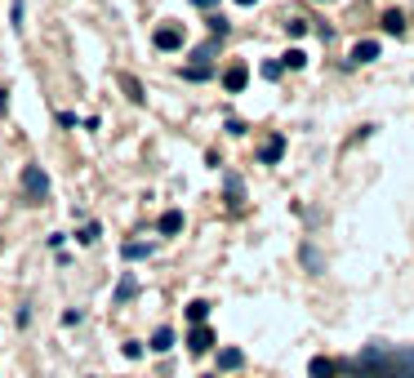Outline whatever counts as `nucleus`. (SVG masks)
Here are the masks:
<instances>
[{
	"instance_id": "1",
	"label": "nucleus",
	"mask_w": 414,
	"mask_h": 378,
	"mask_svg": "<svg viewBox=\"0 0 414 378\" xmlns=\"http://www.w3.org/2000/svg\"><path fill=\"white\" fill-rule=\"evenodd\" d=\"M22 196H27L31 205H45V201H50V174H45L41 165H27V169H22Z\"/></svg>"
},
{
	"instance_id": "19",
	"label": "nucleus",
	"mask_w": 414,
	"mask_h": 378,
	"mask_svg": "<svg viewBox=\"0 0 414 378\" xmlns=\"http://www.w3.org/2000/svg\"><path fill=\"white\" fill-rule=\"evenodd\" d=\"M303 63H308V54H303V50H290V54H285V67H294V71H299Z\"/></svg>"
},
{
	"instance_id": "13",
	"label": "nucleus",
	"mask_w": 414,
	"mask_h": 378,
	"mask_svg": "<svg viewBox=\"0 0 414 378\" xmlns=\"http://www.w3.org/2000/svg\"><path fill=\"white\" fill-rule=\"evenodd\" d=\"M241 361H245V356H241V351H232V347L218 351V365H223V370H241Z\"/></svg>"
},
{
	"instance_id": "6",
	"label": "nucleus",
	"mask_w": 414,
	"mask_h": 378,
	"mask_svg": "<svg viewBox=\"0 0 414 378\" xmlns=\"http://www.w3.org/2000/svg\"><path fill=\"white\" fill-rule=\"evenodd\" d=\"M334 374H343V365L330 361V356H316L312 361V378H334Z\"/></svg>"
},
{
	"instance_id": "24",
	"label": "nucleus",
	"mask_w": 414,
	"mask_h": 378,
	"mask_svg": "<svg viewBox=\"0 0 414 378\" xmlns=\"http://www.w3.org/2000/svg\"><path fill=\"white\" fill-rule=\"evenodd\" d=\"M236 5H245V9H250V5H259V0H236Z\"/></svg>"
},
{
	"instance_id": "16",
	"label": "nucleus",
	"mask_w": 414,
	"mask_h": 378,
	"mask_svg": "<svg viewBox=\"0 0 414 378\" xmlns=\"http://www.w3.org/2000/svg\"><path fill=\"white\" fill-rule=\"evenodd\" d=\"M134 289H138V285H134V276H125V280L116 285V303H125V298L134 294Z\"/></svg>"
},
{
	"instance_id": "11",
	"label": "nucleus",
	"mask_w": 414,
	"mask_h": 378,
	"mask_svg": "<svg viewBox=\"0 0 414 378\" xmlns=\"http://www.w3.org/2000/svg\"><path fill=\"white\" fill-rule=\"evenodd\" d=\"M161 231H165V236H174V231H183V214H178V210H169V214L161 218Z\"/></svg>"
},
{
	"instance_id": "2",
	"label": "nucleus",
	"mask_w": 414,
	"mask_h": 378,
	"mask_svg": "<svg viewBox=\"0 0 414 378\" xmlns=\"http://www.w3.org/2000/svg\"><path fill=\"white\" fill-rule=\"evenodd\" d=\"M156 50H183V27L178 22H169V27H156Z\"/></svg>"
},
{
	"instance_id": "4",
	"label": "nucleus",
	"mask_w": 414,
	"mask_h": 378,
	"mask_svg": "<svg viewBox=\"0 0 414 378\" xmlns=\"http://www.w3.org/2000/svg\"><path fill=\"white\" fill-rule=\"evenodd\" d=\"M223 85H227V89H232V94H241V89H245V85H250V71L241 67V63H236V67H227V71H223Z\"/></svg>"
},
{
	"instance_id": "12",
	"label": "nucleus",
	"mask_w": 414,
	"mask_h": 378,
	"mask_svg": "<svg viewBox=\"0 0 414 378\" xmlns=\"http://www.w3.org/2000/svg\"><path fill=\"white\" fill-rule=\"evenodd\" d=\"M183 76H187V80H210V76H214V67H210V63H192L187 71H183Z\"/></svg>"
},
{
	"instance_id": "14",
	"label": "nucleus",
	"mask_w": 414,
	"mask_h": 378,
	"mask_svg": "<svg viewBox=\"0 0 414 378\" xmlns=\"http://www.w3.org/2000/svg\"><path fill=\"white\" fill-rule=\"evenodd\" d=\"M99 236H103V227H99V223H85L76 240H80V245H94V240H99Z\"/></svg>"
},
{
	"instance_id": "23",
	"label": "nucleus",
	"mask_w": 414,
	"mask_h": 378,
	"mask_svg": "<svg viewBox=\"0 0 414 378\" xmlns=\"http://www.w3.org/2000/svg\"><path fill=\"white\" fill-rule=\"evenodd\" d=\"M197 9H218V0H192Z\"/></svg>"
},
{
	"instance_id": "15",
	"label": "nucleus",
	"mask_w": 414,
	"mask_h": 378,
	"mask_svg": "<svg viewBox=\"0 0 414 378\" xmlns=\"http://www.w3.org/2000/svg\"><path fill=\"white\" fill-rule=\"evenodd\" d=\"M259 71H263V76H267V80H281V71H285V63H272V58H267V63H263Z\"/></svg>"
},
{
	"instance_id": "20",
	"label": "nucleus",
	"mask_w": 414,
	"mask_h": 378,
	"mask_svg": "<svg viewBox=\"0 0 414 378\" xmlns=\"http://www.w3.org/2000/svg\"><path fill=\"white\" fill-rule=\"evenodd\" d=\"M285 31H290V36H294V41H299V36L308 31V22H303V18H290V22H285Z\"/></svg>"
},
{
	"instance_id": "17",
	"label": "nucleus",
	"mask_w": 414,
	"mask_h": 378,
	"mask_svg": "<svg viewBox=\"0 0 414 378\" xmlns=\"http://www.w3.org/2000/svg\"><path fill=\"white\" fill-rule=\"evenodd\" d=\"M120 254H125V263H129V259H148V254H152V245H125Z\"/></svg>"
},
{
	"instance_id": "7",
	"label": "nucleus",
	"mask_w": 414,
	"mask_h": 378,
	"mask_svg": "<svg viewBox=\"0 0 414 378\" xmlns=\"http://www.w3.org/2000/svg\"><path fill=\"white\" fill-rule=\"evenodd\" d=\"M259 156H263L267 165H272V161H281V156H285V138H281V133H272V138L263 143V152H259Z\"/></svg>"
},
{
	"instance_id": "3",
	"label": "nucleus",
	"mask_w": 414,
	"mask_h": 378,
	"mask_svg": "<svg viewBox=\"0 0 414 378\" xmlns=\"http://www.w3.org/2000/svg\"><path fill=\"white\" fill-rule=\"evenodd\" d=\"M187 343H192V351L201 356V351H210V347H214V329H210V325H197V329H192V338H187Z\"/></svg>"
},
{
	"instance_id": "9",
	"label": "nucleus",
	"mask_w": 414,
	"mask_h": 378,
	"mask_svg": "<svg viewBox=\"0 0 414 378\" xmlns=\"http://www.w3.org/2000/svg\"><path fill=\"white\" fill-rule=\"evenodd\" d=\"M383 31L387 36H406V14H401V9H387V14H383Z\"/></svg>"
},
{
	"instance_id": "18",
	"label": "nucleus",
	"mask_w": 414,
	"mask_h": 378,
	"mask_svg": "<svg viewBox=\"0 0 414 378\" xmlns=\"http://www.w3.org/2000/svg\"><path fill=\"white\" fill-rule=\"evenodd\" d=\"M125 94H129V99H134V103H143V85H138V80H134V76H125Z\"/></svg>"
},
{
	"instance_id": "5",
	"label": "nucleus",
	"mask_w": 414,
	"mask_h": 378,
	"mask_svg": "<svg viewBox=\"0 0 414 378\" xmlns=\"http://www.w3.org/2000/svg\"><path fill=\"white\" fill-rule=\"evenodd\" d=\"M379 58V41H357L352 45V63H374Z\"/></svg>"
},
{
	"instance_id": "8",
	"label": "nucleus",
	"mask_w": 414,
	"mask_h": 378,
	"mask_svg": "<svg viewBox=\"0 0 414 378\" xmlns=\"http://www.w3.org/2000/svg\"><path fill=\"white\" fill-rule=\"evenodd\" d=\"M183 312H187V321H192V325H205V321H210V303H205V298H192Z\"/></svg>"
},
{
	"instance_id": "10",
	"label": "nucleus",
	"mask_w": 414,
	"mask_h": 378,
	"mask_svg": "<svg viewBox=\"0 0 414 378\" xmlns=\"http://www.w3.org/2000/svg\"><path fill=\"white\" fill-rule=\"evenodd\" d=\"M148 347H152V351H169V347H174V329H165V325H161V329L152 334V343H148Z\"/></svg>"
},
{
	"instance_id": "21",
	"label": "nucleus",
	"mask_w": 414,
	"mask_h": 378,
	"mask_svg": "<svg viewBox=\"0 0 414 378\" xmlns=\"http://www.w3.org/2000/svg\"><path fill=\"white\" fill-rule=\"evenodd\" d=\"M303 263H308V267H316V272H321V254H316V249H308V245H303Z\"/></svg>"
},
{
	"instance_id": "22",
	"label": "nucleus",
	"mask_w": 414,
	"mask_h": 378,
	"mask_svg": "<svg viewBox=\"0 0 414 378\" xmlns=\"http://www.w3.org/2000/svg\"><path fill=\"white\" fill-rule=\"evenodd\" d=\"M241 191H245V187H241V178H227V196H232V205L241 201Z\"/></svg>"
}]
</instances>
